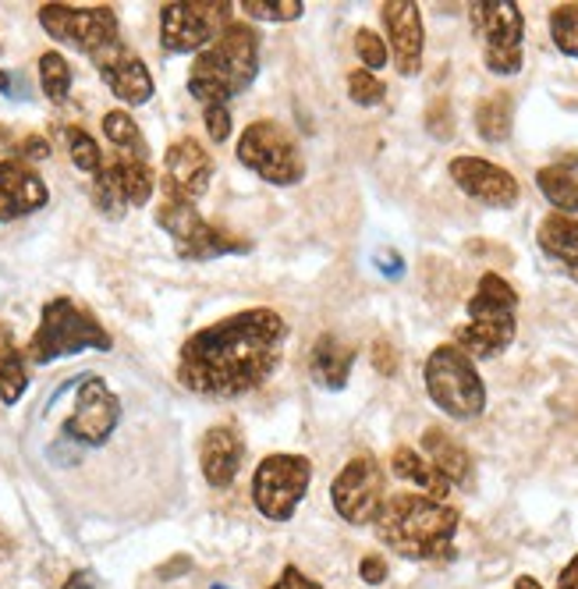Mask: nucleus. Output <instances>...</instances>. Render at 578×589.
<instances>
[{"instance_id": "nucleus-1", "label": "nucleus", "mask_w": 578, "mask_h": 589, "mask_svg": "<svg viewBox=\"0 0 578 589\" xmlns=\"http://www.w3.org/2000/svg\"><path fill=\"white\" fill-rule=\"evenodd\" d=\"M287 319L277 309H242L189 334L178 351V383L199 398H245L281 369Z\"/></svg>"}, {"instance_id": "nucleus-2", "label": "nucleus", "mask_w": 578, "mask_h": 589, "mask_svg": "<svg viewBox=\"0 0 578 589\" xmlns=\"http://www.w3.org/2000/svg\"><path fill=\"white\" fill-rule=\"evenodd\" d=\"M458 515L448 501H433L427 494H395L383 501L377 515V536L395 554L408 561H440L451 554Z\"/></svg>"}, {"instance_id": "nucleus-3", "label": "nucleus", "mask_w": 578, "mask_h": 589, "mask_svg": "<svg viewBox=\"0 0 578 589\" xmlns=\"http://www.w3.org/2000/svg\"><path fill=\"white\" fill-rule=\"evenodd\" d=\"M260 29L245 22H228L224 32L199 50L189 69V93L202 107L228 104L245 93L260 75Z\"/></svg>"}, {"instance_id": "nucleus-4", "label": "nucleus", "mask_w": 578, "mask_h": 589, "mask_svg": "<svg viewBox=\"0 0 578 589\" xmlns=\"http://www.w3.org/2000/svg\"><path fill=\"white\" fill-rule=\"evenodd\" d=\"M469 319L454 330V345L475 359H497L515 345L518 334V292L501 274L486 271L465 306Z\"/></svg>"}, {"instance_id": "nucleus-5", "label": "nucleus", "mask_w": 578, "mask_h": 589, "mask_svg": "<svg viewBox=\"0 0 578 589\" xmlns=\"http://www.w3.org/2000/svg\"><path fill=\"white\" fill-rule=\"evenodd\" d=\"M90 348L111 351L114 338L86 306H78V302L67 295H57V298H50L40 313V327L29 338L25 362L46 366L54 359L78 356V351H90Z\"/></svg>"}, {"instance_id": "nucleus-6", "label": "nucleus", "mask_w": 578, "mask_h": 589, "mask_svg": "<svg viewBox=\"0 0 578 589\" xmlns=\"http://www.w3.org/2000/svg\"><path fill=\"white\" fill-rule=\"evenodd\" d=\"M422 380H427V395L433 406L458 423L483 416L486 383L475 362L458 345H437L427 359V369H422Z\"/></svg>"}, {"instance_id": "nucleus-7", "label": "nucleus", "mask_w": 578, "mask_h": 589, "mask_svg": "<svg viewBox=\"0 0 578 589\" xmlns=\"http://www.w3.org/2000/svg\"><path fill=\"white\" fill-rule=\"evenodd\" d=\"M234 157L245 171L266 185H277V189H287V185H298L305 178V160L295 136L270 117L245 125V132L238 136Z\"/></svg>"}, {"instance_id": "nucleus-8", "label": "nucleus", "mask_w": 578, "mask_h": 589, "mask_svg": "<svg viewBox=\"0 0 578 589\" xmlns=\"http://www.w3.org/2000/svg\"><path fill=\"white\" fill-rule=\"evenodd\" d=\"M157 224L171 234L175 252L189 263H207V260H220V256H234V252H249L245 239H238V234H231L224 228H213L189 199L160 196Z\"/></svg>"}, {"instance_id": "nucleus-9", "label": "nucleus", "mask_w": 578, "mask_h": 589, "mask_svg": "<svg viewBox=\"0 0 578 589\" xmlns=\"http://www.w3.org/2000/svg\"><path fill=\"white\" fill-rule=\"evenodd\" d=\"M472 32L483 43V64L493 75H518L525 54V14L515 0H472L469 4Z\"/></svg>"}, {"instance_id": "nucleus-10", "label": "nucleus", "mask_w": 578, "mask_h": 589, "mask_svg": "<svg viewBox=\"0 0 578 589\" xmlns=\"http://www.w3.org/2000/svg\"><path fill=\"white\" fill-rule=\"evenodd\" d=\"M36 19L50 40L75 46L78 54H86L90 61H96L104 50L122 43V22H117V11L107 4H96V8L43 4Z\"/></svg>"}, {"instance_id": "nucleus-11", "label": "nucleus", "mask_w": 578, "mask_h": 589, "mask_svg": "<svg viewBox=\"0 0 578 589\" xmlns=\"http://www.w3.org/2000/svg\"><path fill=\"white\" fill-rule=\"evenodd\" d=\"M313 462L305 454H266L252 473V504L270 522H287L309 494Z\"/></svg>"}, {"instance_id": "nucleus-12", "label": "nucleus", "mask_w": 578, "mask_h": 589, "mask_svg": "<svg viewBox=\"0 0 578 589\" xmlns=\"http://www.w3.org/2000/svg\"><path fill=\"white\" fill-rule=\"evenodd\" d=\"M228 0H189L160 8V43L167 54H199L231 22Z\"/></svg>"}, {"instance_id": "nucleus-13", "label": "nucleus", "mask_w": 578, "mask_h": 589, "mask_svg": "<svg viewBox=\"0 0 578 589\" xmlns=\"http://www.w3.org/2000/svg\"><path fill=\"white\" fill-rule=\"evenodd\" d=\"M334 512L341 515L348 526H372L387 501V476L383 465L372 454H355L345 462L341 473L330 483Z\"/></svg>"}, {"instance_id": "nucleus-14", "label": "nucleus", "mask_w": 578, "mask_h": 589, "mask_svg": "<svg viewBox=\"0 0 578 589\" xmlns=\"http://www.w3.org/2000/svg\"><path fill=\"white\" fill-rule=\"evenodd\" d=\"M157 192V175L146 160H132L117 154L104 160L99 175H93V207L104 217H122L128 207H146Z\"/></svg>"}, {"instance_id": "nucleus-15", "label": "nucleus", "mask_w": 578, "mask_h": 589, "mask_svg": "<svg viewBox=\"0 0 578 589\" xmlns=\"http://www.w3.org/2000/svg\"><path fill=\"white\" fill-rule=\"evenodd\" d=\"M117 423H122V401L96 374H86L78 383L75 409L64 419V437L86 448H104Z\"/></svg>"}, {"instance_id": "nucleus-16", "label": "nucleus", "mask_w": 578, "mask_h": 589, "mask_svg": "<svg viewBox=\"0 0 578 589\" xmlns=\"http://www.w3.org/2000/svg\"><path fill=\"white\" fill-rule=\"evenodd\" d=\"M448 175L469 199L493 210H512L522 199L518 178L507 171V167L483 160V157H454L448 164Z\"/></svg>"}, {"instance_id": "nucleus-17", "label": "nucleus", "mask_w": 578, "mask_h": 589, "mask_svg": "<svg viewBox=\"0 0 578 589\" xmlns=\"http://www.w3.org/2000/svg\"><path fill=\"white\" fill-rule=\"evenodd\" d=\"M210 181H213V157L199 139L181 136L167 146L164 178H160L164 196H178V199L196 203V199L210 192Z\"/></svg>"}, {"instance_id": "nucleus-18", "label": "nucleus", "mask_w": 578, "mask_h": 589, "mask_svg": "<svg viewBox=\"0 0 578 589\" xmlns=\"http://www.w3.org/2000/svg\"><path fill=\"white\" fill-rule=\"evenodd\" d=\"M380 22L387 29L390 54H395V69L412 78L422 72V46H427V32H422V11L416 0H387L380 4Z\"/></svg>"}, {"instance_id": "nucleus-19", "label": "nucleus", "mask_w": 578, "mask_h": 589, "mask_svg": "<svg viewBox=\"0 0 578 589\" xmlns=\"http://www.w3.org/2000/svg\"><path fill=\"white\" fill-rule=\"evenodd\" d=\"M93 64H96L99 78H104V86L128 107H143V104H149V99H153V93H157L143 57L132 54V50L125 46V40L117 46H111V50H104V54H99Z\"/></svg>"}, {"instance_id": "nucleus-20", "label": "nucleus", "mask_w": 578, "mask_h": 589, "mask_svg": "<svg viewBox=\"0 0 578 589\" xmlns=\"http://www.w3.org/2000/svg\"><path fill=\"white\" fill-rule=\"evenodd\" d=\"M50 203L46 181L22 160H0V224L22 221Z\"/></svg>"}, {"instance_id": "nucleus-21", "label": "nucleus", "mask_w": 578, "mask_h": 589, "mask_svg": "<svg viewBox=\"0 0 578 589\" xmlns=\"http://www.w3.org/2000/svg\"><path fill=\"white\" fill-rule=\"evenodd\" d=\"M245 462V441L234 427H210L199 441V469L213 491H228Z\"/></svg>"}, {"instance_id": "nucleus-22", "label": "nucleus", "mask_w": 578, "mask_h": 589, "mask_svg": "<svg viewBox=\"0 0 578 589\" xmlns=\"http://www.w3.org/2000/svg\"><path fill=\"white\" fill-rule=\"evenodd\" d=\"M536 242L543 249V256H550L578 284V217L547 213L539 221Z\"/></svg>"}, {"instance_id": "nucleus-23", "label": "nucleus", "mask_w": 578, "mask_h": 589, "mask_svg": "<svg viewBox=\"0 0 578 589\" xmlns=\"http://www.w3.org/2000/svg\"><path fill=\"white\" fill-rule=\"evenodd\" d=\"M355 366V348H348L337 334H319L309 356V374L327 391H345Z\"/></svg>"}, {"instance_id": "nucleus-24", "label": "nucleus", "mask_w": 578, "mask_h": 589, "mask_svg": "<svg viewBox=\"0 0 578 589\" xmlns=\"http://www.w3.org/2000/svg\"><path fill=\"white\" fill-rule=\"evenodd\" d=\"M422 454H427L437 473L451 486H465L472 480V454L458 441H451L444 430L430 427L427 433H422Z\"/></svg>"}, {"instance_id": "nucleus-25", "label": "nucleus", "mask_w": 578, "mask_h": 589, "mask_svg": "<svg viewBox=\"0 0 578 589\" xmlns=\"http://www.w3.org/2000/svg\"><path fill=\"white\" fill-rule=\"evenodd\" d=\"M390 473H395L398 480H404V483L419 486V491L427 497H433V501H448V494L454 491V486L437 473L427 454L416 451V448H404V444L395 448V454H390Z\"/></svg>"}, {"instance_id": "nucleus-26", "label": "nucleus", "mask_w": 578, "mask_h": 589, "mask_svg": "<svg viewBox=\"0 0 578 589\" xmlns=\"http://www.w3.org/2000/svg\"><path fill=\"white\" fill-rule=\"evenodd\" d=\"M25 391H29L25 351L14 341L11 327L0 324V401L4 406H19Z\"/></svg>"}, {"instance_id": "nucleus-27", "label": "nucleus", "mask_w": 578, "mask_h": 589, "mask_svg": "<svg viewBox=\"0 0 578 589\" xmlns=\"http://www.w3.org/2000/svg\"><path fill=\"white\" fill-rule=\"evenodd\" d=\"M536 189L554 207V213L578 217V171L565 164H550L536 171Z\"/></svg>"}, {"instance_id": "nucleus-28", "label": "nucleus", "mask_w": 578, "mask_h": 589, "mask_svg": "<svg viewBox=\"0 0 578 589\" xmlns=\"http://www.w3.org/2000/svg\"><path fill=\"white\" fill-rule=\"evenodd\" d=\"M512 125H515V99L512 93H493L475 104V132L486 143H507L512 139Z\"/></svg>"}, {"instance_id": "nucleus-29", "label": "nucleus", "mask_w": 578, "mask_h": 589, "mask_svg": "<svg viewBox=\"0 0 578 589\" xmlns=\"http://www.w3.org/2000/svg\"><path fill=\"white\" fill-rule=\"evenodd\" d=\"M104 136L122 157L149 164V143H146L143 128L135 125V117L128 111H107L104 114Z\"/></svg>"}, {"instance_id": "nucleus-30", "label": "nucleus", "mask_w": 578, "mask_h": 589, "mask_svg": "<svg viewBox=\"0 0 578 589\" xmlns=\"http://www.w3.org/2000/svg\"><path fill=\"white\" fill-rule=\"evenodd\" d=\"M57 136L64 139V149L67 157H72V164L78 167L82 175H99V167H104V149H99V143L90 136L86 128L78 125H61Z\"/></svg>"}, {"instance_id": "nucleus-31", "label": "nucleus", "mask_w": 578, "mask_h": 589, "mask_svg": "<svg viewBox=\"0 0 578 589\" xmlns=\"http://www.w3.org/2000/svg\"><path fill=\"white\" fill-rule=\"evenodd\" d=\"M40 86L46 93L50 104H64L67 93H72V64L61 54V50H46L40 54Z\"/></svg>"}, {"instance_id": "nucleus-32", "label": "nucleus", "mask_w": 578, "mask_h": 589, "mask_svg": "<svg viewBox=\"0 0 578 589\" xmlns=\"http://www.w3.org/2000/svg\"><path fill=\"white\" fill-rule=\"evenodd\" d=\"M550 40L565 57H578V4H557L550 11Z\"/></svg>"}, {"instance_id": "nucleus-33", "label": "nucleus", "mask_w": 578, "mask_h": 589, "mask_svg": "<svg viewBox=\"0 0 578 589\" xmlns=\"http://www.w3.org/2000/svg\"><path fill=\"white\" fill-rule=\"evenodd\" d=\"M252 22H295L302 19L305 4L302 0H242L238 4Z\"/></svg>"}, {"instance_id": "nucleus-34", "label": "nucleus", "mask_w": 578, "mask_h": 589, "mask_svg": "<svg viewBox=\"0 0 578 589\" xmlns=\"http://www.w3.org/2000/svg\"><path fill=\"white\" fill-rule=\"evenodd\" d=\"M348 96H351L359 107H377V104H383L387 86H383V82L372 75V72L359 69V72L348 75Z\"/></svg>"}, {"instance_id": "nucleus-35", "label": "nucleus", "mask_w": 578, "mask_h": 589, "mask_svg": "<svg viewBox=\"0 0 578 589\" xmlns=\"http://www.w3.org/2000/svg\"><path fill=\"white\" fill-rule=\"evenodd\" d=\"M355 54H359V61L366 64V72H372V75L387 69V43L372 29L355 32Z\"/></svg>"}, {"instance_id": "nucleus-36", "label": "nucleus", "mask_w": 578, "mask_h": 589, "mask_svg": "<svg viewBox=\"0 0 578 589\" xmlns=\"http://www.w3.org/2000/svg\"><path fill=\"white\" fill-rule=\"evenodd\" d=\"M202 122H207V136H210L217 146L231 139V111H228V104L202 107Z\"/></svg>"}, {"instance_id": "nucleus-37", "label": "nucleus", "mask_w": 578, "mask_h": 589, "mask_svg": "<svg viewBox=\"0 0 578 589\" xmlns=\"http://www.w3.org/2000/svg\"><path fill=\"white\" fill-rule=\"evenodd\" d=\"M369 359H372V369H377L380 377H395L398 374V366H401V356H398V348L390 345L387 338H377L369 348Z\"/></svg>"}, {"instance_id": "nucleus-38", "label": "nucleus", "mask_w": 578, "mask_h": 589, "mask_svg": "<svg viewBox=\"0 0 578 589\" xmlns=\"http://www.w3.org/2000/svg\"><path fill=\"white\" fill-rule=\"evenodd\" d=\"M427 128L433 139H451L454 136V114L448 99H437V104L427 111Z\"/></svg>"}, {"instance_id": "nucleus-39", "label": "nucleus", "mask_w": 578, "mask_h": 589, "mask_svg": "<svg viewBox=\"0 0 578 589\" xmlns=\"http://www.w3.org/2000/svg\"><path fill=\"white\" fill-rule=\"evenodd\" d=\"M11 149H14V160H22V164H29V160H46V157H50V143H46L43 136H25V139L14 143Z\"/></svg>"}, {"instance_id": "nucleus-40", "label": "nucleus", "mask_w": 578, "mask_h": 589, "mask_svg": "<svg viewBox=\"0 0 578 589\" xmlns=\"http://www.w3.org/2000/svg\"><path fill=\"white\" fill-rule=\"evenodd\" d=\"M270 589H323L319 582H313L309 576H305L302 568H295V565H284V571L277 576V582L270 586Z\"/></svg>"}, {"instance_id": "nucleus-41", "label": "nucleus", "mask_w": 578, "mask_h": 589, "mask_svg": "<svg viewBox=\"0 0 578 589\" xmlns=\"http://www.w3.org/2000/svg\"><path fill=\"white\" fill-rule=\"evenodd\" d=\"M359 576L369 586H380L387 579V561L380 558V554H366V558L359 561Z\"/></svg>"}, {"instance_id": "nucleus-42", "label": "nucleus", "mask_w": 578, "mask_h": 589, "mask_svg": "<svg viewBox=\"0 0 578 589\" xmlns=\"http://www.w3.org/2000/svg\"><path fill=\"white\" fill-rule=\"evenodd\" d=\"M377 271L390 281H401L404 277V260L398 256L395 249H380L377 252Z\"/></svg>"}, {"instance_id": "nucleus-43", "label": "nucleus", "mask_w": 578, "mask_h": 589, "mask_svg": "<svg viewBox=\"0 0 578 589\" xmlns=\"http://www.w3.org/2000/svg\"><path fill=\"white\" fill-rule=\"evenodd\" d=\"M557 589H578V554L565 565V571L557 576Z\"/></svg>"}, {"instance_id": "nucleus-44", "label": "nucleus", "mask_w": 578, "mask_h": 589, "mask_svg": "<svg viewBox=\"0 0 578 589\" xmlns=\"http://www.w3.org/2000/svg\"><path fill=\"white\" fill-rule=\"evenodd\" d=\"M11 554H14V540H11V533L0 526V561H8Z\"/></svg>"}, {"instance_id": "nucleus-45", "label": "nucleus", "mask_w": 578, "mask_h": 589, "mask_svg": "<svg viewBox=\"0 0 578 589\" xmlns=\"http://www.w3.org/2000/svg\"><path fill=\"white\" fill-rule=\"evenodd\" d=\"M64 589H96V586L90 582V576H86V571H75V576L67 579V586H64Z\"/></svg>"}, {"instance_id": "nucleus-46", "label": "nucleus", "mask_w": 578, "mask_h": 589, "mask_svg": "<svg viewBox=\"0 0 578 589\" xmlns=\"http://www.w3.org/2000/svg\"><path fill=\"white\" fill-rule=\"evenodd\" d=\"M515 589H543L533 576H518V582H515Z\"/></svg>"}, {"instance_id": "nucleus-47", "label": "nucleus", "mask_w": 578, "mask_h": 589, "mask_svg": "<svg viewBox=\"0 0 578 589\" xmlns=\"http://www.w3.org/2000/svg\"><path fill=\"white\" fill-rule=\"evenodd\" d=\"M0 93H11V75L0 72Z\"/></svg>"}, {"instance_id": "nucleus-48", "label": "nucleus", "mask_w": 578, "mask_h": 589, "mask_svg": "<svg viewBox=\"0 0 578 589\" xmlns=\"http://www.w3.org/2000/svg\"><path fill=\"white\" fill-rule=\"evenodd\" d=\"M4 149H8V132L0 128V154H4Z\"/></svg>"}, {"instance_id": "nucleus-49", "label": "nucleus", "mask_w": 578, "mask_h": 589, "mask_svg": "<svg viewBox=\"0 0 578 589\" xmlns=\"http://www.w3.org/2000/svg\"><path fill=\"white\" fill-rule=\"evenodd\" d=\"M0 54H4V43H0Z\"/></svg>"}, {"instance_id": "nucleus-50", "label": "nucleus", "mask_w": 578, "mask_h": 589, "mask_svg": "<svg viewBox=\"0 0 578 589\" xmlns=\"http://www.w3.org/2000/svg\"><path fill=\"white\" fill-rule=\"evenodd\" d=\"M213 589H228V586H213Z\"/></svg>"}]
</instances>
